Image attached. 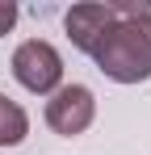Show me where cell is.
Segmentation results:
<instances>
[{
	"label": "cell",
	"instance_id": "5b68a950",
	"mask_svg": "<svg viewBox=\"0 0 151 155\" xmlns=\"http://www.w3.org/2000/svg\"><path fill=\"white\" fill-rule=\"evenodd\" d=\"M25 134H29V117H25V109L13 101V97L0 92V147H17Z\"/></svg>",
	"mask_w": 151,
	"mask_h": 155
},
{
	"label": "cell",
	"instance_id": "6da1fadb",
	"mask_svg": "<svg viewBox=\"0 0 151 155\" xmlns=\"http://www.w3.org/2000/svg\"><path fill=\"white\" fill-rule=\"evenodd\" d=\"M113 8H118V21L92 51V63L113 84H143L151 80V4L118 0Z\"/></svg>",
	"mask_w": 151,
	"mask_h": 155
},
{
	"label": "cell",
	"instance_id": "8992f818",
	"mask_svg": "<svg viewBox=\"0 0 151 155\" xmlns=\"http://www.w3.org/2000/svg\"><path fill=\"white\" fill-rule=\"evenodd\" d=\"M17 17H21V13H17V4H13V0H0V38L17 25Z\"/></svg>",
	"mask_w": 151,
	"mask_h": 155
},
{
	"label": "cell",
	"instance_id": "3957f363",
	"mask_svg": "<svg viewBox=\"0 0 151 155\" xmlns=\"http://www.w3.org/2000/svg\"><path fill=\"white\" fill-rule=\"evenodd\" d=\"M42 117H46V126L55 130V134L76 138V134H84V130L92 126V117H97V97H92V88H84V84H59V88L50 92Z\"/></svg>",
	"mask_w": 151,
	"mask_h": 155
},
{
	"label": "cell",
	"instance_id": "7a4b0ae2",
	"mask_svg": "<svg viewBox=\"0 0 151 155\" xmlns=\"http://www.w3.org/2000/svg\"><path fill=\"white\" fill-rule=\"evenodd\" d=\"M8 67H13V80L25 92H34V97H50L63 84V54L55 51L46 38H25L13 51Z\"/></svg>",
	"mask_w": 151,
	"mask_h": 155
},
{
	"label": "cell",
	"instance_id": "277c9868",
	"mask_svg": "<svg viewBox=\"0 0 151 155\" xmlns=\"http://www.w3.org/2000/svg\"><path fill=\"white\" fill-rule=\"evenodd\" d=\"M118 21V8H113V0H88V4H72L67 13H63V29H67V38H72L76 51L92 54L101 46V38L109 34V25Z\"/></svg>",
	"mask_w": 151,
	"mask_h": 155
}]
</instances>
